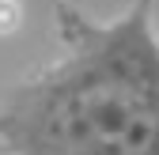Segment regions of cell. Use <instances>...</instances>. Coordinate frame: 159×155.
<instances>
[{"label": "cell", "instance_id": "6da1fadb", "mask_svg": "<svg viewBox=\"0 0 159 155\" xmlns=\"http://www.w3.org/2000/svg\"><path fill=\"white\" fill-rule=\"evenodd\" d=\"M155 0L114 23L61 4L65 53L0 110L8 155H159V38Z\"/></svg>", "mask_w": 159, "mask_h": 155}, {"label": "cell", "instance_id": "7a4b0ae2", "mask_svg": "<svg viewBox=\"0 0 159 155\" xmlns=\"http://www.w3.org/2000/svg\"><path fill=\"white\" fill-rule=\"evenodd\" d=\"M19 19H23L19 4H15V0H4V4H0V34H11V30H19Z\"/></svg>", "mask_w": 159, "mask_h": 155}, {"label": "cell", "instance_id": "3957f363", "mask_svg": "<svg viewBox=\"0 0 159 155\" xmlns=\"http://www.w3.org/2000/svg\"><path fill=\"white\" fill-rule=\"evenodd\" d=\"M0 4H4V0H0Z\"/></svg>", "mask_w": 159, "mask_h": 155}]
</instances>
